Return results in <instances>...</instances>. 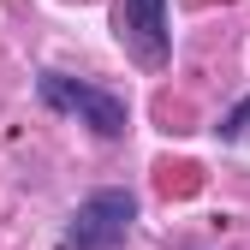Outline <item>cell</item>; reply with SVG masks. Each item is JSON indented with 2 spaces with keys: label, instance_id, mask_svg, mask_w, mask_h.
<instances>
[{
  "label": "cell",
  "instance_id": "obj_4",
  "mask_svg": "<svg viewBox=\"0 0 250 250\" xmlns=\"http://www.w3.org/2000/svg\"><path fill=\"white\" fill-rule=\"evenodd\" d=\"M221 137H227V143H250V96L221 119Z\"/></svg>",
  "mask_w": 250,
  "mask_h": 250
},
{
  "label": "cell",
  "instance_id": "obj_3",
  "mask_svg": "<svg viewBox=\"0 0 250 250\" xmlns=\"http://www.w3.org/2000/svg\"><path fill=\"white\" fill-rule=\"evenodd\" d=\"M113 30L143 66H167V0H119L113 6Z\"/></svg>",
  "mask_w": 250,
  "mask_h": 250
},
{
  "label": "cell",
  "instance_id": "obj_2",
  "mask_svg": "<svg viewBox=\"0 0 250 250\" xmlns=\"http://www.w3.org/2000/svg\"><path fill=\"white\" fill-rule=\"evenodd\" d=\"M42 102L54 107V113H78L96 137H119L125 131V102L119 96H107V89H96V83H78V78H66V72H42Z\"/></svg>",
  "mask_w": 250,
  "mask_h": 250
},
{
  "label": "cell",
  "instance_id": "obj_1",
  "mask_svg": "<svg viewBox=\"0 0 250 250\" xmlns=\"http://www.w3.org/2000/svg\"><path fill=\"white\" fill-rule=\"evenodd\" d=\"M131 221H137V197L131 191H96V197H83L78 214L66 221L60 250H119L125 232H131Z\"/></svg>",
  "mask_w": 250,
  "mask_h": 250
}]
</instances>
